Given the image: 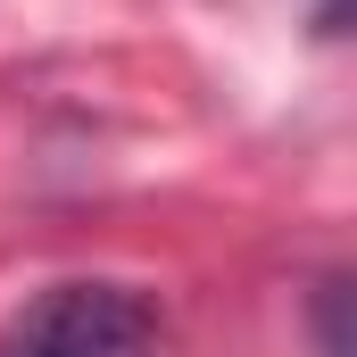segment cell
<instances>
[{
  "label": "cell",
  "instance_id": "1",
  "mask_svg": "<svg viewBox=\"0 0 357 357\" xmlns=\"http://www.w3.org/2000/svg\"><path fill=\"white\" fill-rule=\"evenodd\" d=\"M150 341L158 307L133 282H50L0 324V357H150Z\"/></svg>",
  "mask_w": 357,
  "mask_h": 357
}]
</instances>
